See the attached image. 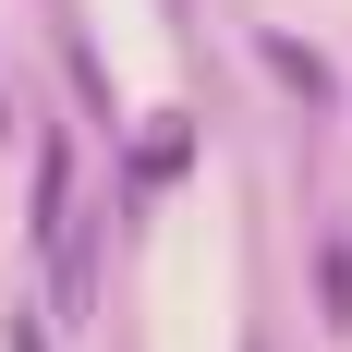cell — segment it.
<instances>
[{
  "mask_svg": "<svg viewBox=\"0 0 352 352\" xmlns=\"http://www.w3.org/2000/svg\"><path fill=\"white\" fill-rule=\"evenodd\" d=\"M98 231H109V207H73L61 231H49V316L61 328H98Z\"/></svg>",
  "mask_w": 352,
  "mask_h": 352,
  "instance_id": "cell-1",
  "label": "cell"
},
{
  "mask_svg": "<svg viewBox=\"0 0 352 352\" xmlns=\"http://www.w3.org/2000/svg\"><path fill=\"white\" fill-rule=\"evenodd\" d=\"M61 219H73V146H61V134H36V170H25V231L49 243Z\"/></svg>",
  "mask_w": 352,
  "mask_h": 352,
  "instance_id": "cell-2",
  "label": "cell"
},
{
  "mask_svg": "<svg viewBox=\"0 0 352 352\" xmlns=\"http://www.w3.org/2000/svg\"><path fill=\"white\" fill-rule=\"evenodd\" d=\"M182 158H195V122H158V134L134 146V182H122V195H134V207H146L158 182H182Z\"/></svg>",
  "mask_w": 352,
  "mask_h": 352,
  "instance_id": "cell-3",
  "label": "cell"
},
{
  "mask_svg": "<svg viewBox=\"0 0 352 352\" xmlns=\"http://www.w3.org/2000/svg\"><path fill=\"white\" fill-rule=\"evenodd\" d=\"M316 328H352V231H316Z\"/></svg>",
  "mask_w": 352,
  "mask_h": 352,
  "instance_id": "cell-4",
  "label": "cell"
},
{
  "mask_svg": "<svg viewBox=\"0 0 352 352\" xmlns=\"http://www.w3.org/2000/svg\"><path fill=\"white\" fill-rule=\"evenodd\" d=\"M267 73H280V85H292L304 109H328V85H340V73H328L316 49H304V36H267Z\"/></svg>",
  "mask_w": 352,
  "mask_h": 352,
  "instance_id": "cell-5",
  "label": "cell"
},
{
  "mask_svg": "<svg viewBox=\"0 0 352 352\" xmlns=\"http://www.w3.org/2000/svg\"><path fill=\"white\" fill-rule=\"evenodd\" d=\"M0 352H49V316H36V304H12V328H0Z\"/></svg>",
  "mask_w": 352,
  "mask_h": 352,
  "instance_id": "cell-6",
  "label": "cell"
},
{
  "mask_svg": "<svg viewBox=\"0 0 352 352\" xmlns=\"http://www.w3.org/2000/svg\"><path fill=\"white\" fill-rule=\"evenodd\" d=\"M12 122H25V109H12V85H0V146H12Z\"/></svg>",
  "mask_w": 352,
  "mask_h": 352,
  "instance_id": "cell-7",
  "label": "cell"
}]
</instances>
